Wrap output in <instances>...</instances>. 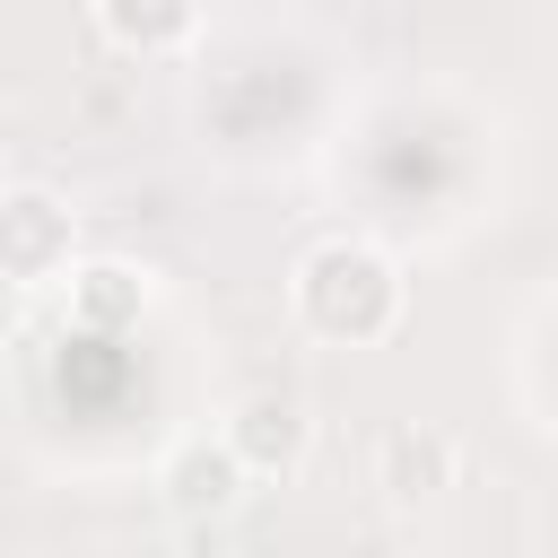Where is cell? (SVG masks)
Instances as JSON below:
<instances>
[{"instance_id": "obj_1", "label": "cell", "mask_w": 558, "mask_h": 558, "mask_svg": "<svg viewBox=\"0 0 558 558\" xmlns=\"http://www.w3.org/2000/svg\"><path fill=\"white\" fill-rule=\"evenodd\" d=\"M288 296H296V323L314 331V340H384L392 331V314H401V270L366 244V235H323L305 262H296V279H288Z\"/></svg>"}, {"instance_id": "obj_2", "label": "cell", "mask_w": 558, "mask_h": 558, "mask_svg": "<svg viewBox=\"0 0 558 558\" xmlns=\"http://www.w3.org/2000/svg\"><path fill=\"white\" fill-rule=\"evenodd\" d=\"M244 453L227 445V427L218 436H183L166 462H157V497L183 514V523H218V514H235L244 506Z\"/></svg>"}, {"instance_id": "obj_7", "label": "cell", "mask_w": 558, "mask_h": 558, "mask_svg": "<svg viewBox=\"0 0 558 558\" xmlns=\"http://www.w3.org/2000/svg\"><path fill=\"white\" fill-rule=\"evenodd\" d=\"M70 305H78L87 323H131V314L148 305V270H131V262H87V270L70 279Z\"/></svg>"}, {"instance_id": "obj_3", "label": "cell", "mask_w": 558, "mask_h": 558, "mask_svg": "<svg viewBox=\"0 0 558 558\" xmlns=\"http://www.w3.org/2000/svg\"><path fill=\"white\" fill-rule=\"evenodd\" d=\"M0 262H9V279H52L70 262V201L44 183H9L0 192Z\"/></svg>"}, {"instance_id": "obj_4", "label": "cell", "mask_w": 558, "mask_h": 558, "mask_svg": "<svg viewBox=\"0 0 558 558\" xmlns=\"http://www.w3.org/2000/svg\"><path fill=\"white\" fill-rule=\"evenodd\" d=\"M305 436H314V418H305L296 392H244L227 410V445L244 453V471H296Z\"/></svg>"}, {"instance_id": "obj_6", "label": "cell", "mask_w": 558, "mask_h": 558, "mask_svg": "<svg viewBox=\"0 0 558 558\" xmlns=\"http://www.w3.org/2000/svg\"><path fill=\"white\" fill-rule=\"evenodd\" d=\"M96 26H105L113 44H140V52H157V44H183L201 17H192L183 0H105V9H96Z\"/></svg>"}, {"instance_id": "obj_5", "label": "cell", "mask_w": 558, "mask_h": 558, "mask_svg": "<svg viewBox=\"0 0 558 558\" xmlns=\"http://www.w3.org/2000/svg\"><path fill=\"white\" fill-rule=\"evenodd\" d=\"M375 480H384L401 506L453 488V436H445V427H392V436L375 445Z\"/></svg>"}]
</instances>
